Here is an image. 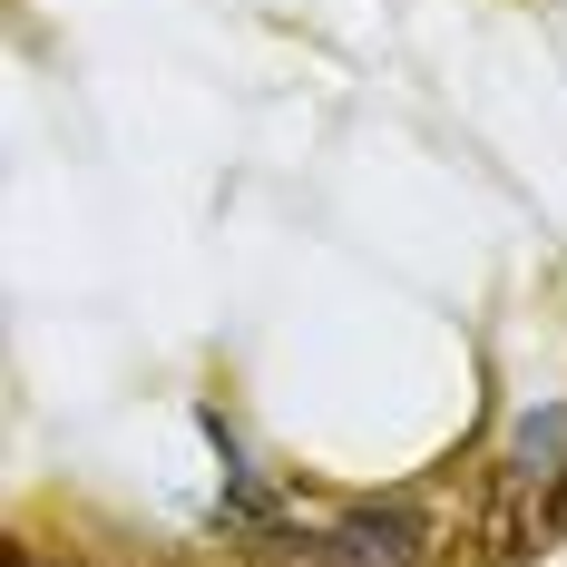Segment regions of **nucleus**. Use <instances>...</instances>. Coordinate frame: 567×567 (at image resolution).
I'll use <instances>...</instances> for the list:
<instances>
[{"label": "nucleus", "mask_w": 567, "mask_h": 567, "mask_svg": "<svg viewBox=\"0 0 567 567\" xmlns=\"http://www.w3.org/2000/svg\"><path fill=\"white\" fill-rule=\"evenodd\" d=\"M313 567H431V528L411 499H372V509H342L323 528Z\"/></svg>", "instance_id": "1"}, {"label": "nucleus", "mask_w": 567, "mask_h": 567, "mask_svg": "<svg viewBox=\"0 0 567 567\" xmlns=\"http://www.w3.org/2000/svg\"><path fill=\"white\" fill-rule=\"evenodd\" d=\"M567 470V401H538L509 421V451H499V480L509 489H558Z\"/></svg>", "instance_id": "2"}, {"label": "nucleus", "mask_w": 567, "mask_h": 567, "mask_svg": "<svg viewBox=\"0 0 567 567\" xmlns=\"http://www.w3.org/2000/svg\"><path fill=\"white\" fill-rule=\"evenodd\" d=\"M548 528H567V470H558V489H548Z\"/></svg>", "instance_id": "3"}, {"label": "nucleus", "mask_w": 567, "mask_h": 567, "mask_svg": "<svg viewBox=\"0 0 567 567\" xmlns=\"http://www.w3.org/2000/svg\"><path fill=\"white\" fill-rule=\"evenodd\" d=\"M0 567H69V558H40V548H10Z\"/></svg>", "instance_id": "4"}]
</instances>
